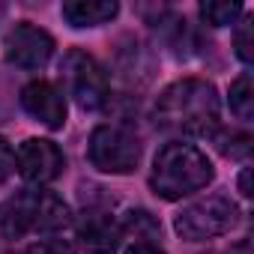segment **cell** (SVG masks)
<instances>
[{
	"label": "cell",
	"instance_id": "cell-2",
	"mask_svg": "<svg viewBox=\"0 0 254 254\" xmlns=\"http://www.w3.org/2000/svg\"><path fill=\"white\" fill-rule=\"evenodd\" d=\"M212 177H215V168L203 150H197L194 144L171 141L153 159L150 189L162 200H180L186 194L206 189L212 183Z\"/></svg>",
	"mask_w": 254,
	"mask_h": 254
},
{
	"label": "cell",
	"instance_id": "cell-4",
	"mask_svg": "<svg viewBox=\"0 0 254 254\" xmlns=\"http://www.w3.org/2000/svg\"><path fill=\"white\" fill-rule=\"evenodd\" d=\"M63 84H66V93L84 108V111H102L108 105V96H111V84H108V72L105 66L81 51V48H72L66 51L63 57Z\"/></svg>",
	"mask_w": 254,
	"mask_h": 254
},
{
	"label": "cell",
	"instance_id": "cell-15",
	"mask_svg": "<svg viewBox=\"0 0 254 254\" xmlns=\"http://www.w3.org/2000/svg\"><path fill=\"white\" fill-rule=\"evenodd\" d=\"M233 48H236V57H239L242 63H251V60H254V21H251V18H245V21L236 27V33H233Z\"/></svg>",
	"mask_w": 254,
	"mask_h": 254
},
{
	"label": "cell",
	"instance_id": "cell-11",
	"mask_svg": "<svg viewBox=\"0 0 254 254\" xmlns=\"http://www.w3.org/2000/svg\"><path fill=\"white\" fill-rule=\"evenodd\" d=\"M120 12L117 0H66L60 6V15L69 27L84 30V27H102L114 21Z\"/></svg>",
	"mask_w": 254,
	"mask_h": 254
},
{
	"label": "cell",
	"instance_id": "cell-16",
	"mask_svg": "<svg viewBox=\"0 0 254 254\" xmlns=\"http://www.w3.org/2000/svg\"><path fill=\"white\" fill-rule=\"evenodd\" d=\"M218 150L230 159H242L251 153V135L248 132H224L218 138Z\"/></svg>",
	"mask_w": 254,
	"mask_h": 254
},
{
	"label": "cell",
	"instance_id": "cell-8",
	"mask_svg": "<svg viewBox=\"0 0 254 254\" xmlns=\"http://www.w3.org/2000/svg\"><path fill=\"white\" fill-rule=\"evenodd\" d=\"M21 108L48 129H63L66 123V96L51 81H30L21 90Z\"/></svg>",
	"mask_w": 254,
	"mask_h": 254
},
{
	"label": "cell",
	"instance_id": "cell-18",
	"mask_svg": "<svg viewBox=\"0 0 254 254\" xmlns=\"http://www.w3.org/2000/svg\"><path fill=\"white\" fill-rule=\"evenodd\" d=\"M15 171V153L6 138H0V183H6Z\"/></svg>",
	"mask_w": 254,
	"mask_h": 254
},
{
	"label": "cell",
	"instance_id": "cell-1",
	"mask_svg": "<svg viewBox=\"0 0 254 254\" xmlns=\"http://www.w3.org/2000/svg\"><path fill=\"white\" fill-rule=\"evenodd\" d=\"M218 93L206 78H183L156 99V126L177 135H209L218 126Z\"/></svg>",
	"mask_w": 254,
	"mask_h": 254
},
{
	"label": "cell",
	"instance_id": "cell-13",
	"mask_svg": "<svg viewBox=\"0 0 254 254\" xmlns=\"http://www.w3.org/2000/svg\"><path fill=\"white\" fill-rule=\"evenodd\" d=\"M230 111H233L242 123H248V120L254 117V84H251V75H248V72H242V75L230 84Z\"/></svg>",
	"mask_w": 254,
	"mask_h": 254
},
{
	"label": "cell",
	"instance_id": "cell-20",
	"mask_svg": "<svg viewBox=\"0 0 254 254\" xmlns=\"http://www.w3.org/2000/svg\"><path fill=\"white\" fill-rule=\"evenodd\" d=\"M248 177H251V168H245V171L239 174V191H242L245 197H251V186H248Z\"/></svg>",
	"mask_w": 254,
	"mask_h": 254
},
{
	"label": "cell",
	"instance_id": "cell-12",
	"mask_svg": "<svg viewBox=\"0 0 254 254\" xmlns=\"http://www.w3.org/2000/svg\"><path fill=\"white\" fill-rule=\"evenodd\" d=\"M24 233H30V191L0 203V236L18 239Z\"/></svg>",
	"mask_w": 254,
	"mask_h": 254
},
{
	"label": "cell",
	"instance_id": "cell-10",
	"mask_svg": "<svg viewBox=\"0 0 254 254\" xmlns=\"http://www.w3.org/2000/svg\"><path fill=\"white\" fill-rule=\"evenodd\" d=\"M69 224H72V212L60 194L48 189L30 191V233H57Z\"/></svg>",
	"mask_w": 254,
	"mask_h": 254
},
{
	"label": "cell",
	"instance_id": "cell-6",
	"mask_svg": "<svg viewBox=\"0 0 254 254\" xmlns=\"http://www.w3.org/2000/svg\"><path fill=\"white\" fill-rule=\"evenodd\" d=\"M63 168H66V156L48 138H27L15 150V171L30 186H48V183H54L63 174Z\"/></svg>",
	"mask_w": 254,
	"mask_h": 254
},
{
	"label": "cell",
	"instance_id": "cell-21",
	"mask_svg": "<svg viewBox=\"0 0 254 254\" xmlns=\"http://www.w3.org/2000/svg\"><path fill=\"white\" fill-rule=\"evenodd\" d=\"M212 254H245V245H239V248H233V251H212Z\"/></svg>",
	"mask_w": 254,
	"mask_h": 254
},
{
	"label": "cell",
	"instance_id": "cell-19",
	"mask_svg": "<svg viewBox=\"0 0 254 254\" xmlns=\"http://www.w3.org/2000/svg\"><path fill=\"white\" fill-rule=\"evenodd\" d=\"M126 254H165V251L156 242H135V245L126 248Z\"/></svg>",
	"mask_w": 254,
	"mask_h": 254
},
{
	"label": "cell",
	"instance_id": "cell-3",
	"mask_svg": "<svg viewBox=\"0 0 254 254\" xmlns=\"http://www.w3.org/2000/svg\"><path fill=\"white\" fill-rule=\"evenodd\" d=\"M236 221H239V206L224 194H209L203 200L183 206L174 218V230L186 242H206L230 233Z\"/></svg>",
	"mask_w": 254,
	"mask_h": 254
},
{
	"label": "cell",
	"instance_id": "cell-14",
	"mask_svg": "<svg viewBox=\"0 0 254 254\" xmlns=\"http://www.w3.org/2000/svg\"><path fill=\"white\" fill-rule=\"evenodd\" d=\"M242 15V3L236 0H206L200 3V18L209 27H227Z\"/></svg>",
	"mask_w": 254,
	"mask_h": 254
},
{
	"label": "cell",
	"instance_id": "cell-7",
	"mask_svg": "<svg viewBox=\"0 0 254 254\" xmlns=\"http://www.w3.org/2000/svg\"><path fill=\"white\" fill-rule=\"evenodd\" d=\"M54 36L30 21H21L9 30L6 36V60L18 69H27V72H36V69H45L48 60L54 57Z\"/></svg>",
	"mask_w": 254,
	"mask_h": 254
},
{
	"label": "cell",
	"instance_id": "cell-9",
	"mask_svg": "<svg viewBox=\"0 0 254 254\" xmlns=\"http://www.w3.org/2000/svg\"><path fill=\"white\" fill-rule=\"evenodd\" d=\"M123 239V224L105 209H87L78 221V242L87 254H114Z\"/></svg>",
	"mask_w": 254,
	"mask_h": 254
},
{
	"label": "cell",
	"instance_id": "cell-5",
	"mask_svg": "<svg viewBox=\"0 0 254 254\" xmlns=\"http://www.w3.org/2000/svg\"><path fill=\"white\" fill-rule=\"evenodd\" d=\"M87 156L90 165L102 174H132L141 162V141L126 126H96Z\"/></svg>",
	"mask_w": 254,
	"mask_h": 254
},
{
	"label": "cell",
	"instance_id": "cell-17",
	"mask_svg": "<svg viewBox=\"0 0 254 254\" xmlns=\"http://www.w3.org/2000/svg\"><path fill=\"white\" fill-rule=\"evenodd\" d=\"M24 254H75V245L69 239L48 236V239H36L33 245H27Z\"/></svg>",
	"mask_w": 254,
	"mask_h": 254
}]
</instances>
